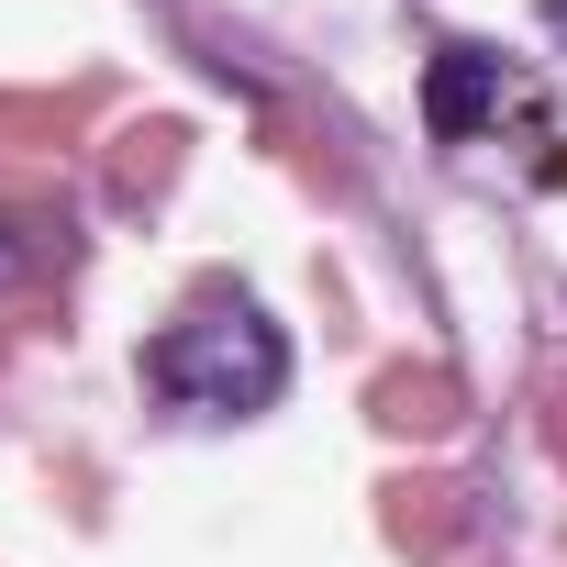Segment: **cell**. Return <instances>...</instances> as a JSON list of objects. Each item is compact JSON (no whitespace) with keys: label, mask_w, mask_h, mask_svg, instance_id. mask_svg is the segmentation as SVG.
Returning a JSON list of instances; mask_svg holds the SVG:
<instances>
[{"label":"cell","mask_w":567,"mask_h":567,"mask_svg":"<svg viewBox=\"0 0 567 567\" xmlns=\"http://www.w3.org/2000/svg\"><path fill=\"white\" fill-rule=\"evenodd\" d=\"M145 379H156L178 412L256 423L278 390H290V346H278V323H267V312L223 301V312H178V323L145 346Z\"/></svg>","instance_id":"1"},{"label":"cell","mask_w":567,"mask_h":567,"mask_svg":"<svg viewBox=\"0 0 567 567\" xmlns=\"http://www.w3.org/2000/svg\"><path fill=\"white\" fill-rule=\"evenodd\" d=\"M489 112H501V56H489V45H445V56L423 68V134H434V145H478Z\"/></svg>","instance_id":"2"},{"label":"cell","mask_w":567,"mask_h":567,"mask_svg":"<svg viewBox=\"0 0 567 567\" xmlns=\"http://www.w3.org/2000/svg\"><path fill=\"white\" fill-rule=\"evenodd\" d=\"M23 267H34V245H23L12 223H0V290H12V278H23Z\"/></svg>","instance_id":"3"},{"label":"cell","mask_w":567,"mask_h":567,"mask_svg":"<svg viewBox=\"0 0 567 567\" xmlns=\"http://www.w3.org/2000/svg\"><path fill=\"white\" fill-rule=\"evenodd\" d=\"M545 23H556V34H567V0H545Z\"/></svg>","instance_id":"4"}]
</instances>
